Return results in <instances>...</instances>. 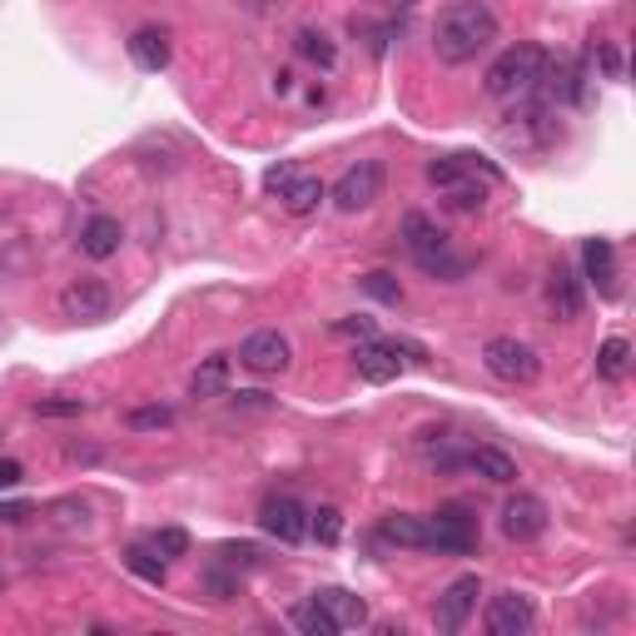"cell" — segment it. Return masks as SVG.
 I'll use <instances>...</instances> for the list:
<instances>
[{
    "label": "cell",
    "mask_w": 636,
    "mask_h": 636,
    "mask_svg": "<svg viewBox=\"0 0 636 636\" xmlns=\"http://www.w3.org/2000/svg\"><path fill=\"white\" fill-rule=\"evenodd\" d=\"M497 40V10L488 0H453L448 10H438L433 25V55L443 65H468Z\"/></svg>",
    "instance_id": "cell-1"
},
{
    "label": "cell",
    "mask_w": 636,
    "mask_h": 636,
    "mask_svg": "<svg viewBox=\"0 0 636 636\" xmlns=\"http://www.w3.org/2000/svg\"><path fill=\"white\" fill-rule=\"evenodd\" d=\"M398 234H403V249H408V259L418 264V269L428 274V279H443V284H458L468 274V259L453 249V239H448L443 229H438L428 214H418V209H408L403 214V224H398Z\"/></svg>",
    "instance_id": "cell-2"
},
{
    "label": "cell",
    "mask_w": 636,
    "mask_h": 636,
    "mask_svg": "<svg viewBox=\"0 0 636 636\" xmlns=\"http://www.w3.org/2000/svg\"><path fill=\"white\" fill-rule=\"evenodd\" d=\"M547 50L532 45V40H522V45H507L497 60L488 65V80H482V90H488L492 100H522L532 95V90L542 85V75H547Z\"/></svg>",
    "instance_id": "cell-3"
},
{
    "label": "cell",
    "mask_w": 636,
    "mask_h": 636,
    "mask_svg": "<svg viewBox=\"0 0 636 636\" xmlns=\"http://www.w3.org/2000/svg\"><path fill=\"white\" fill-rule=\"evenodd\" d=\"M383 184H388L383 160H358L334 179L328 199H334L343 214H358V209H373V204L383 199Z\"/></svg>",
    "instance_id": "cell-4"
},
{
    "label": "cell",
    "mask_w": 636,
    "mask_h": 636,
    "mask_svg": "<svg viewBox=\"0 0 636 636\" xmlns=\"http://www.w3.org/2000/svg\"><path fill=\"white\" fill-rule=\"evenodd\" d=\"M497 140L512 155H542V150L557 140V125H552L547 105H522L497 125Z\"/></svg>",
    "instance_id": "cell-5"
},
{
    "label": "cell",
    "mask_w": 636,
    "mask_h": 636,
    "mask_svg": "<svg viewBox=\"0 0 636 636\" xmlns=\"http://www.w3.org/2000/svg\"><path fill=\"white\" fill-rule=\"evenodd\" d=\"M482 368H488L497 383H537L542 373V358L532 343H522V338H488V348H482Z\"/></svg>",
    "instance_id": "cell-6"
},
{
    "label": "cell",
    "mask_w": 636,
    "mask_h": 636,
    "mask_svg": "<svg viewBox=\"0 0 636 636\" xmlns=\"http://www.w3.org/2000/svg\"><path fill=\"white\" fill-rule=\"evenodd\" d=\"M433 527V542L428 552H448V557H468L478 547V512L468 502H443V507L428 517Z\"/></svg>",
    "instance_id": "cell-7"
},
{
    "label": "cell",
    "mask_w": 636,
    "mask_h": 636,
    "mask_svg": "<svg viewBox=\"0 0 636 636\" xmlns=\"http://www.w3.org/2000/svg\"><path fill=\"white\" fill-rule=\"evenodd\" d=\"M115 309V294H110L105 279H95V274H80V279H70L65 289H60V314L70 318V324H100V318H110Z\"/></svg>",
    "instance_id": "cell-8"
},
{
    "label": "cell",
    "mask_w": 636,
    "mask_h": 636,
    "mask_svg": "<svg viewBox=\"0 0 636 636\" xmlns=\"http://www.w3.org/2000/svg\"><path fill=\"white\" fill-rule=\"evenodd\" d=\"M259 527L269 532L274 542L294 547V542L309 537V512H304L299 497H289V492H274V497H264V507H259Z\"/></svg>",
    "instance_id": "cell-9"
},
{
    "label": "cell",
    "mask_w": 636,
    "mask_h": 636,
    "mask_svg": "<svg viewBox=\"0 0 636 636\" xmlns=\"http://www.w3.org/2000/svg\"><path fill=\"white\" fill-rule=\"evenodd\" d=\"M239 363L249 368V373L274 378V373H284V368L294 363V348H289V338H284L279 328H259V334H249L239 343Z\"/></svg>",
    "instance_id": "cell-10"
},
{
    "label": "cell",
    "mask_w": 636,
    "mask_h": 636,
    "mask_svg": "<svg viewBox=\"0 0 636 636\" xmlns=\"http://www.w3.org/2000/svg\"><path fill=\"white\" fill-rule=\"evenodd\" d=\"M478 597H482V582L478 577H458L438 592V607H433V622L438 632H463L468 617L478 612Z\"/></svg>",
    "instance_id": "cell-11"
},
{
    "label": "cell",
    "mask_w": 636,
    "mask_h": 636,
    "mask_svg": "<svg viewBox=\"0 0 636 636\" xmlns=\"http://www.w3.org/2000/svg\"><path fill=\"white\" fill-rule=\"evenodd\" d=\"M547 532V502L532 497V492H517V497L502 502V537L512 542H537Z\"/></svg>",
    "instance_id": "cell-12"
},
{
    "label": "cell",
    "mask_w": 636,
    "mask_h": 636,
    "mask_svg": "<svg viewBox=\"0 0 636 636\" xmlns=\"http://www.w3.org/2000/svg\"><path fill=\"white\" fill-rule=\"evenodd\" d=\"M532 622H537V612H532V597H522V592H497L488 602V612H482V627L492 636H522L532 632Z\"/></svg>",
    "instance_id": "cell-13"
},
{
    "label": "cell",
    "mask_w": 636,
    "mask_h": 636,
    "mask_svg": "<svg viewBox=\"0 0 636 636\" xmlns=\"http://www.w3.org/2000/svg\"><path fill=\"white\" fill-rule=\"evenodd\" d=\"M353 363H358V378H363V383L383 388V383H393V378H398L403 358H398L393 343H378V338H368V343L353 348Z\"/></svg>",
    "instance_id": "cell-14"
},
{
    "label": "cell",
    "mask_w": 636,
    "mask_h": 636,
    "mask_svg": "<svg viewBox=\"0 0 636 636\" xmlns=\"http://www.w3.org/2000/svg\"><path fill=\"white\" fill-rule=\"evenodd\" d=\"M378 537L393 542V547H418V552H428V542H433V527H428V517H418V512H388V517L378 522Z\"/></svg>",
    "instance_id": "cell-15"
},
{
    "label": "cell",
    "mask_w": 636,
    "mask_h": 636,
    "mask_svg": "<svg viewBox=\"0 0 636 636\" xmlns=\"http://www.w3.org/2000/svg\"><path fill=\"white\" fill-rule=\"evenodd\" d=\"M582 269H587V284H597V294H617V249L612 239H587L582 244Z\"/></svg>",
    "instance_id": "cell-16"
},
{
    "label": "cell",
    "mask_w": 636,
    "mask_h": 636,
    "mask_svg": "<svg viewBox=\"0 0 636 636\" xmlns=\"http://www.w3.org/2000/svg\"><path fill=\"white\" fill-rule=\"evenodd\" d=\"M130 60H135L140 70H150V75H160V70L170 65V30L164 25H140L135 35H130Z\"/></svg>",
    "instance_id": "cell-17"
},
{
    "label": "cell",
    "mask_w": 636,
    "mask_h": 636,
    "mask_svg": "<svg viewBox=\"0 0 636 636\" xmlns=\"http://www.w3.org/2000/svg\"><path fill=\"white\" fill-rule=\"evenodd\" d=\"M314 602L334 617V627L338 632H348V627H363L368 622V602L363 597H353L348 587H324V592H314Z\"/></svg>",
    "instance_id": "cell-18"
},
{
    "label": "cell",
    "mask_w": 636,
    "mask_h": 636,
    "mask_svg": "<svg viewBox=\"0 0 636 636\" xmlns=\"http://www.w3.org/2000/svg\"><path fill=\"white\" fill-rule=\"evenodd\" d=\"M120 239H125V229H120V219H110V214H95V219L80 229V249H85L90 259H115Z\"/></svg>",
    "instance_id": "cell-19"
},
{
    "label": "cell",
    "mask_w": 636,
    "mask_h": 636,
    "mask_svg": "<svg viewBox=\"0 0 636 636\" xmlns=\"http://www.w3.org/2000/svg\"><path fill=\"white\" fill-rule=\"evenodd\" d=\"M468 468H473L478 478H488V482H497V488H507V482H517V463H512L502 448H473V453L463 458Z\"/></svg>",
    "instance_id": "cell-20"
},
{
    "label": "cell",
    "mask_w": 636,
    "mask_h": 636,
    "mask_svg": "<svg viewBox=\"0 0 636 636\" xmlns=\"http://www.w3.org/2000/svg\"><path fill=\"white\" fill-rule=\"evenodd\" d=\"M547 294H552V309H557V318H577L582 314V279L567 269V264H557V269H552Z\"/></svg>",
    "instance_id": "cell-21"
},
{
    "label": "cell",
    "mask_w": 636,
    "mask_h": 636,
    "mask_svg": "<svg viewBox=\"0 0 636 636\" xmlns=\"http://www.w3.org/2000/svg\"><path fill=\"white\" fill-rule=\"evenodd\" d=\"M229 383V353H209L189 378V398H219Z\"/></svg>",
    "instance_id": "cell-22"
},
{
    "label": "cell",
    "mask_w": 636,
    "mask_h": 636,
    "mask_svg": "<svg viewBox=\"0 0 636 636\" xmlns=\"http://www.w3.org/2000/svg\"><path fill=\"white\" fill-rule=\"evenodd\" d=\"M324 199H328V189H324V179H314V174H294V184L279 194V204L289 214H314Z\"/></svg>",
    "instance_id": "cell-23"
},
{
    "label": "cell",
    "mask_w": 636,
    "mask_h": 636,
    "mask_svg": "<svg viewBox=\"0 0 636 636\" xmlns=\"http://www.w3.org/2000/svg\"><path fill=\"white\" fill-rule=\"evenodd\" d=\"M125 567L135 572V577H145L150 587H164V577H170V562H164L150 542H135V547L125 552Z\"/></svg>",
    "instance_id": "cell-24"
},
{
    "label": "cell",
    "mask_w": 636,
    "mask_h": 636,
    "mask_svg": "<svg viewBox=\"0 0 636 636\" xmlns=\"http://www.w3.org/2000/svg\"><path fill=\"white\" fill-rule=\"evenodd\" d=\"M632 368V343L627 338H607V343L597 348V373L607 378V383H622Z\"/></svg>",
    "instance_id": "cell-25"
},
{
    "label": "cell",
    "mask_w": 636,
    "mask_h": 636,
    "mask_svg": "<svg viewBox=\"0 0 636 636\" xmlns=\"http://www.w3.org/2000/svg\"><path fill=\"white\" fill-rule=\"evenodd\" d=\"M294 45H299V55L314 60V65H324V70L338 65V50H334V40H328L324 30H299V40H294Z\"/></svg>",
    "instance_id": "cell-26"
},
{
    "label": "cell",
    "mask_w": 636,
    "mask_h": 636,
    "mask_svg": "<svg viewBox=\"0 0 636 636\" xmlns=\"http://www.w3.org/2000/svg\"><path fill=\"white\" fill-rule=\"evenodd\" d=\"M289 617H294V627H299L304 636H334V632H338V627H334V617H328V612L318 607L314 597H309V602H299V607H294Z\"/></svg>",
    "instance_id": "cell-27"
},
{
    "label": "cell",
    "mask_w": 636,
    "mask_h": 636,
    "mask_svg": "<svg viewBox=\"0 0 636 636\" xmlns=\"http://www.w3.org/2000/svg\"><path fill=\"white\" fill-rule=\"evenodd\" d=\"M309 532L324 547H334L338 537H343V512L338 507H318V512H309Z\"/></svg>",
    "instance_id": "cell-28"
},
{
    "label": "cell",
    "mask_w": 636,
    "mask_h": 636,
    "mask_svg": "<svg viewBox=\"0 0 636 636\" xmlns=\"http://www.w3.org/2000/svg\"><path fill=\"white\" fill-rule=\"evenodd\" d=\"M145 542L160 552L164 562H174V557H184V552H189V532H184V527H160V532H150Z\"/></svg>",
    "instance_id": "cell-29"
},
{
    "label": "cell",
    "mask_w": 636,
    "mask_h": 636,
    "mask_svg": "<svg viewBox=\"0 0 636 636\" xmlns=\"http://www.w3.org/2000/svg\"><path fill=\"white\" fill-rule=\"evenodd\" d=\"M358 284H363L373 299H383V304H403V289H398V279H393V274H383V269H378V274H363Z\"/></svg>",
    "instance_id": "cell-30"
},
{
    "label": "cell",
    "mask_w": 636,
    "mask_h": 636,
    "mask_svg": "<svg viewBox=\"0 0 636 636\" xmlns=\"http://www.w3.org/2000/svg\"><path fill=\"white\" fill-rule=\"evenodd\" d=\"M85 408H90L85 398H40L35 413H40V418H80Z\"/></svg>",
    "instance_id": "cell-31"
},
{
    "label": "cell",
    "mask_w": 636,
    "mask_h": 636,
    "mask_svg": "<svg viewBox=\"0 0 636 636\" xmlns=\"http://www.w3.org/2000/svg\"><path fill=\"white\" fill-rule=\"evenodd\" d=\"M125 423L130 428H140V433H150V428H170L174 423V413H170V408H135V413H125Z\"/></svg>",
    "instance_id": "cell-32"
},
{
    "label": "cell",
    "mask_w": 636,
    "mask_h": 636,
    "mask_svg": "<svg viewBox=\"0 0 636 636\" xmlns=\"http://www.w3.org/2000/svg\"><path fill=\"white\" fill-rule=\"evenodd\" d=\"M219 557L234 562V567H259V547H254V542H224Z\"/></svg>",
    "instance_id": "cell-33"
},
{
    "label": "cell",
    "mask_w": 636,
    "mask_h": 636,
    "mask_svg": "<svg viewBox=\"0 0 636 636\" xmlns=\"http://www.w3.org/2000/svg\"><path fill=\"white\" fill-rule=\"evenodd\" d=\"M294 174H299L294 164H274V170L264 174V189H269V194H284V189L294 184Z\"/></svg>",
    "instance_id": "cell-34"
},
{
    "label": "cell",
    "mask_w": 636,
    "mask_h": 636,
    "mask_svg": "<svg viewBox=\"0 0 636 636\" xmlns=\"http://www.w3.org/2000/svg\"><path fill=\"white\" fill-rule=\"evenodd\" d=\"M338 334H348V338H363V343H368V338H373L378 328H373V318H343V324H338Z\"/></svg>",
    "instance_id": "cell-35"
},
{
    "label": "cell",
    "mask_w": 636,
    "mask_h": 636,
    "mask_svg": "<svg viewBox=\"0 0 636 636\" xmlns=\"http://www.w3.org/2000/svg\"><path fill=\"white\" fill-rule=\"evenodd\" d=\"M20 478H25V468H20L16 458H0V492H6V488H16Z\"/></svg>",
    "instance_id": "cell-36"
},
{
    "label": "cell",
    "mask_w": 636,
    "mask_h": 636,
    "mask_svg": "<svg viewBox=\"0 0 636 636\" xmlns=\"http://www.w3.org/2000/svg\"><path fill=\"white\" fill-rule=\"evenodd\" d=\"M204 587L214 592V602H229V597H234V582L219 577V572H209V577H204Z\"/></svg>",
    "instance_id": "cell-37"
},
{
    "label": "cell",
    "mask_w": 636,
    "mask_h": 636,
    "mask_svg": "<svg viewBox=\"0 0 636 636\" xmlns=\"http://www.w3.org/2000/svg\"><path fill=\"white\" fill-rule=\"evenodd\" d=\"M30 517V502H0V522H25Z\"/></svg>",
    "instance_id": "cell-38"
},
{
    "label": "cell",
    "mask_w": 636,
    "mask_h": 636,
    "mask_svg": "<svg viewBox=\"0 0 636 636\" xmlns=\"http://www.w3.org/2000/svg\"><path fill=\"white\" fill-rule=\"evenodd\" d=\"M602 65H607L612 80H622V55H617V45H602Z\"/></svg>",
    "instance_id": "cell-39"
},
{
    "label": "cell",
    "mask_w": 636,
    "mask_h": 636,
    "mask_svg": "<svg viewBox=\"0 0 636 636\" xmlns=\"http://www.w3.org/2000/svg\"><path fill=\"white\" fill-rule=\"evenodd\" d=\"M239 6H244V10H254V16H264V10H274L279 0H239Z\"/></svg>",
    "instance_id": "cell-40"
},
{
    "label": "cell",
    "mask_w": 636,
    "mask_h": 636,
    "mask_svg": "<svg viewBox=\"0 0 636 636\" xmlns=\"http://www.w3.org/2000/svg\"><path fill=\"white\" fill-rule=\"evenodd\" d=\"M378 6H383V10H413L418 0H378Z\"/></svg>",
    "instance_id": "cell-41"
},
{
    "label": "cell",
    "mask_w": 636,
    "mask_h": 636,
    "mask_svg": "<svg viewBox=\"0 0 636 636\" xmlns=\"http://www.w3.org/2000/svg\"><path fill=\"white\" fill-rule=\"evenodd\" d=\"M0 582H6V577H0Z\"/></svg>",
    "instance_id": "cell-42"
}]
</instances>
